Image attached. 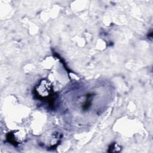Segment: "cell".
<instances>
[{
	"mask_svg": "<svg viewBox=\"0 0 153 153\" xmlns=\"http://www.w3.org/2000/svg\"><path fill=\"white\" fill-rule=\"evenodd\" d=\"M35 94L38 99L47 100L53 94V87L47 80H42L35 88Z\"/></svg>",
	"mask_w": 153,
	"mask_h": 153,
	"instance_id": "6da1fadb",
	"label": "cell"
}]
</instances>
